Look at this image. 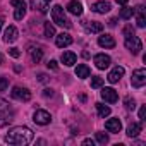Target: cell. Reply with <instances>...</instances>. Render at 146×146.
<instances>
[{"label":"cell","mask_w":146,"mask_h":146,"mask_svg":"<svg viewBox=\"0 0 146 146\" xmlns=\"http://www.w3.org/2000/svg\"><path fill=\"white\" fill-rule=\"evenodd\" d=\"M33 120H35L36 124H40V125H46V124H50L52 115H50L46 110H36L35 115H33Z\"/></svg>","instance_id":"cell-7"},{"label":"cell","mask_w":146,"mask_h":146,"mask_svg":"<svg viewBox=\"0 0 146 146\" xmlns=\"http://www.w3.org/2000/svg\"><path fill=\"white\" fill-rule=\"evenodd\" d=\"M26 16V5H23V7H16V12H14V17L17 19V21H21L23 17Z\"/></svg>","instance_id":"cell-25"},{"label":"cell","mask_w":146,"mask_h":146,"mask_svg":"<svg viewBox=\"0 0 146 146\" xmlns=\"http://www.w3.org/2000/svg\"><path fill=\"white\" fill-rule=\"evenodd\" d=\"M124 76V67H120V65H117V67H113L112 70H110V74H108V81L112 83V84H115V83H119L120 81V78Z\"/></svg>","instance_id":"cell-11"},{"label":"cell","mask_w":146,"mask_h":146,"mask_svg":"<svg viewBox=\"0 0 146 146\" xmlns=\"http://www.w3.org/2000/svg\"><path fill=\"white\" fill-rule=\"evenodd\" d=\"M9 55L14 57V58H17V57L21 55V52H19V48H11V50H9Z\"/></svg>","instance_id":"cell-36"},{"label":"cell","mask_w":146,"mask_h":146,"mask_svg":"<svg viewBox=\"0 0 146 146\" xmlns=\"http://www.w3.org/2000/svg\"><path fill=\"white\" fill-rule=\"evenodd\" d=\"M131 84H132V88H143L146 84V70L144 69H136L132 72Z\"/></svg>","instance_id":"cell-4"},{"label":"cell","mask_w":146,"mask_h":146,"mask_svg":"<svg viewBox=\"0 0 146 146\" xmlns=\"http://www.w3.org/2000/svg\"><path fill=\"white\" fill-rule=\"evenodd\" d=\"M108 24H110V26H115V24H117V19H115V17H113V19H110V23H108Z\"/></svg>","instance_id":"cell-40"},{"label":"cell","mask_w":146,"mask_h":146,"mask_svg":"<svg viewBox=\"0 0 146 146\" xmlns=\"http://www.w3.org/2000/svg\"><path fill=\"white\" fill-rule=\"evenodd\" d=\"M45 35L50 38V36H55V28H53V24H50V23H45Z\"/></svg>","instance_id":"cell-27"},{"label":"cell","mask_w":146,"mask_h":146,"mask_svg":"<svg viewBox=\"0 0 146 146\" xmlns=\"http://www.w3.org/2000/svg\"><path fill=\"white\" fill-rule=\"evenodd\" d=\"M33 5H35V9H38L40 12H46V2H43V4H36V2H33Z\"/></svg>","instance_id":"cell-32"},{"label":"cell","mask_w":146,"mask_h":146,"mask_svg":"<svg viewBox=\"0 0 146 146\" xmlns=\"http://www.w3.org/2000/svg\"><path fill=\"white\" fill-rule=\"evenodd\" d=\"M127 2H129V0H117V4H119V5H125Z\"/></svg>","instance_id":"cell-39"},{"label":"cell","mask_w":146,"mask_h":146,"mask_svg":"<svg viewBox=\"0 0 146 146\" xmlns=\"http://www.w3.org/2000/svg\"><path fill=\"white\" fill-rule=\"evenodd\" d=\"M102 98L105 102H108V103H115L119 100V95H117V91L113 88H103L102 90Z\"/></svg>","instance_id":"cell-10"},{"label":"cell","mask_w":146,"mask_h":146,"mask_svg":"<svg viewBox=\"0 0 146 146\" xmlns=\"http://www.w3.org/2000/svg\"><path fill=\"white\" fill-rule=\"evenodd\" d=\"M98 45L102 48H113L115 46V40L110 35H102V36H98Z\"/></svg>","instance_id":"cell-14"},{"label":"cell","mask_w":146,"mask_h":146,"mask_svg":"<svg viewBox=\"0 0 146 146\" xmlns=\"http://www.w3.org/2000/svg\"><path fill=\"white\" fill-rule=\"evenodd\" d=\"M11 5L12 7H23V5H26V2L24 0H11Z\"/></svg>","instance_id":"cell-34"},{"label":"cell","mask_w":146,"mask_h":146,"mask_svg":"<svg viewBox=\"0 0 146 146\" xmlns=\"http://www.w3.org/2000/svg\"><path fill=\"white\" fill-rule=\"evenodd\" d=\"M7 86H9V79H7V78H0V93L5 91Z\"/></svg>","instance_id":"cell-30"},{"label":"cell","mask_w":146,"mask_h":146,"mask_svg":"<svg viewBox=\"0 0 146 146\" xmlns=\"http://www.w3.org/2000/svg\"><path fill=\"white\" fill-rule=\"evenodd\" d=\"M41 57H43V50L41 48H35V50H31V58H33V62H40L41 60Z\"/></svg>","instance_id":"cell-24"},{"label":"cell","mask_w":146,"mask_h":146,"mask_svg":"<svg viewBox=\"0 0 146 146\" xmlns=\"http://www.w3.org/2000/svg\"><path fill=\"white\" fill-rule=\"evenodd\" d=\"M2 64H4V55L0 53V65H2Z\"/></svg>","instance_id":"cell-41"},{"label":"cell","mask_w":146,"mask_h":146,"mask_svg":"<svg viewBox=\"0 0 146 146\" xmlns=\"http://www.w3.org/2000/svg\"><path fill=\"white\" fill-rule=\"evenodd\" d=\"M83 144H84V146H95V141H93V139H84Z\"/></svg>","instance_id":"cell-37"},{"label":"cell","mask_w":146,"mask_h":146,"mask_svg":"<svg viewBox=\"0 0 146 146\" xmlns=\"http://www.w3.org/2000/svg\"><path fill=\"white\" fill-rule=\"evenodd\" d=\"M90 74H91V70H90V67H88L86 64H79V65L76 67V76H78V78L86 79V78H90Z\"/></svg>","instance_id":"cell-19"},{"label":"cell","mask_w":146,"mask_h":146,"mask_svg":"<svg viewBox=\"0 0 146 146\" xmlns=\"http://www.w3.org/2000/svg\"><path fill=\"white\" fill-rule=\"evenodd\" d=\"M52 21H53L55 24L62 26V28H70V26H72V23L67 19V16H65L62 5H55V7L52 9Z\"/></svg>","instance_id":"cell-3"},{"label":"cell","mask_w":146,"mask_h":146,"mask_svg":"<svg viewBox=\"0 0 146 146\" xmlns=\"http://www.w3.org/2000/svg\"><path fill=\"white\" fill-rule=\"evenodd\" d=\"M11 96L14 100H19V102H29L31 100V91L28 88H21V86H14L12 91H11Z\"/></svg>","instance_id":"cell-6"},{"label":"cell","mask_w":146,"mask_h":146,"mask_svg":"<svg viewBox=\"0 0 146 146\" xmlns=\"http://www.w3.org/2000/svg\"><path fill=\"white\" fill-rule=\"evenodd\" d=\"M14 119V110L9 105V102L0 98V127H5L7 124H11Z\"/></svg>","instance_id":"cell-2"},{"label":"cell","mask_w":146,"mask_h":146,"mask_svg":"<svg viewBox=\"0 0 146 146\" xmlns=\"http://www.w3.org/2000/svg\"><path fill=\"white\" fill-rule=\"evenodd\" d=\"M96 141H98L100 144H107V143H108V136H107L105 132H96Z\"/></svg>","instance_id":"cell-28"},{"label":"cell","mask_w":146,"mask_h":146,"mask_svg":"<svg viewBox=\"0 0 146 146\" xmlns=\"http://www.w3.org/2000/svg\"><path fill=\"white\" fill-rule=\"evenodd\" d=\"M17 36H19L17 28H16V26H9V28L5 29V33H4V41H5V43H14V41L17 40Z\"/></svg>","instance_id":"cell-12"},{"label":"cell","mask_w":146,"mask_h":146,"mask_svg":"<svg viewBox=\"0 0 146 146\" xmlns=\"http://www.w3.org/2000/svg\"><path fill=\"white\" fill-rule=\"evenodd\" d=\"M96 112H98V115L100 117H108L110 115V107H107V105H103V103H96Z\"/></svg>","instance_id":"cell-21"},{"label":"cell","mask_w":146,"mask_h":146,"mask_svg":"<svg viewBox=\"0 0 146 146\" xmlns=\"http://www.w3.org/2000/svg\"><path fill=\"white\" fill-rule=\"evenodd\" d=\"M139 132H141V124H139V122H132V124L127 125V132H125V134H127L129 137H136Z\"/></svg>","instance_id":"cell-20"},{"label":"cell","mask_w":146,"mask_h":146,"mask_svg":"<svg viewBox=\"0 0 146 146\" xmlns=\"http://www.w3.org/2000/svg\"><path fill=\"white\" fill-rule=\"evenodd\" d=\"M95 64H96V67L98 69H107V67H110V64H112V60H110V57L108 55H105V53H98V55H95Z\"/></svg>","instance_id":"cell-9"},{"label":"cell","mask_w":146,"mask_h":146,"mask_svg":"<svg viewBox=\"0 0 146 146\" xmlns=\"http://www.w3.org/2000/svg\"><path fill=\"white\" fill-rule=\"evenodd\" d=\"M45 2H46V4H48V2H52V0H45Z\"/></svg>","instance_id":"cell-43"},{"label":"cell","mask_w":146,"mask_h":146,"mask_svg":"<svg viewBox=\"0 0 146 146\" xmlns=\"http://www.w3.org/2000/svg\"><path fill=\"white\" fill-rule=\"evenodd\" d=\"M43 95H45V96H52V95H53V91H52V90H45V93H43Z\"/></svg>","instance_id":"cell-38"},{"label":"cell","mask_w":146,"mask_h":146,"mask_svg":"<svg viewBox=\"0 0 146 146\" xmlns=\"http://www.w3.org/2000/svg\"><path fill=\"white\" fill-rule=\"evenodd\" d=\"M2 24H4V21H2V19H0V29H2Z\"/></svg>","instance_id":"cell-42"},{"label":"cell","mask_w":146,"mask_h":146,"mask_svg":"<svg viewBox=\"0 0 146 146\" xmlns=\"http://www.w3.org/2000/svg\"><path fill=\"white\" fill-rule=\"evenodd\" d=\"M67 11H69L72 16H81V14H83V5L78 2V0H72V2L67 4Z\"/></svg>","instance_id":"cell-17"},{"label":"cell","mask_w":146,"mask_h":146,"mask_svg":"<svg viewBox=\"0 0 146 146\" xmlns=\"http://www.w3.org/2000/svg\"><path fill=\"white\" fill-rule=\"evenodd\" d=\"M119 16H120V19H131L132 17V7H122Z\"/></svg>","instance_id":"cell-22"},{"label":"cell","mask_w":146,"mask_h":146,"mask_svg":"<svg viewBox=\"0 0 146 146\" xmlns=\"http://www.w3.org/2000/svg\"><path fill=\"white\" fill-rule=\"evenodd\" d=\"M76 53L74 52H64L62 53V57H60V60H62V64L64 65H67V67H70V65H74L76 64Z\"/></svg>","instance_id":"cell-16"},{"label":"cell","mask_w":146,"mask_h":146,"mask_svg":"<svg viewBox=\"0 0 146 146\" xmlns=\"http://www.w3.org/2000/svg\"><path fill=\"white\" fill-rule=\"evenodd\" d=\"M105 129L108 131V132H120V129H122V124H120V120L119 119H108L107 122H105Z\"/></svg>","instance_id":"cell-15"},{"label":"cell","mask_w":146,"mask_h":146,"mask_svg":"<svg viewBox=\"0 0 146 146\" xmlns=\"http://www.w3.org/2000/svg\"><path fill=\"white\" fill-rule=\"evenodd\" d=\"M132 14H136V23L137 28H144L146 26V11L143 5H137L136 9H132Z\"/></svg>","instance_id":"cell-8"},{"label":"cell","mask_w":146,"mask_h":146,"mask_svg":"<svg viewBox=\"0 0 146 146\" xmlns=\"http://www.w3.org/2000/svg\"><path fill=\"white\" fill-rule=\"evenodd\" d=\"M88 29H90L91 33H102L103 24H102V23H96V21H91V24L88 26Z\"/></svg>","instance_id":"cell-23"},{"label":"cell","mask_w":146,"mask_h":146,"mask_svg":"<svg viewBox=\"0 0 146 146\" xmlns=\"http://www.w3.org/2000/svg\"><path fill=\"white\" fill-rule=\"evenodd\" d=\"M139 119H141V122L146 120V105H143V107L139 108Z\"/></svg>","instance_id":"cell-33"},{"label":"cell","mask_w":146,"mask_h":146,"mask_svg":"<svg viewBox=\"0 0 146 146\" xmlns=\"http://www.w3.org/2000/svg\"><path fill=\"white\" fill-rule=\"evenodd\" d=\"M46 67H48V69H52V70H57V69H58V64H57V60H48Z\"/></svg>","instance_id":"cell-35"},{"label":"cell","mask_w":146,"mask_h":146,"mask_svg":"<svg viewBox=\"0 0 146 146\" xmlns=\"http://www.w3.org/2000/svg\"><path fill=\"white\" fill-rule=\"evenodd\" d=\"M125 48L132 53V55H137L141 50H143V43H141V40L137 38V36H129V38H125Z\"/></svg>","instance_id":"cell-5"},{"label":"cell","mask_w":146,"mask_h":146,"mask_svg":"<svg viewBox=\"0 0 146 146\" xmlns=\"http://www.w3.org/2000/svg\"><path fill=\"white\" fill-rule=\"evenodd\" d=\"M55 43H57V46H58V48L69 46V45L72 43V36H70V35H67V33H60V35H57Z\"/></svg>","instance_id":"cell-13"},{"label":"cell","mask_w":146,"mask_h":146,"mask_svg":"<svg viewBox=\"0 0 146 146\" xmlns=\"http://www.w3.org/2000/svg\"><path fill=\"white\" fill-rule=\"evenodd\" d=\"M102 84H103V78H100V76L91 78V88H102Z\"/></svg>","instance_id":"cell-26"},{"label":"cell","mask_w":146,"mask_h":146,"mask_svg":"<svg viewBox=\"0 0 146 146\" xmlns=\"http://www.w3.org/2000/svg\"><path fill=\"white\" fill-rule=\"evenodd\" d=\"M124 102H125V107H127V110H134V108H136V102H134L131 96H127Z\"/></svg>","instance_id":"cell-29"},{"label":"cell","mask_w":146,"mask_h":146,"mask_svg":"<svg viewBox=\"0 0 146 146\" xmlns=\"http://www.w3.org/2000/svg\"><path fill=\"white\" fill-rule=\"evenodd\" d=\"M132 35H134V28H132L131 24H129V26H125V28H124V36H125V38H129V36H132Z\"/></svg>","instance_id":"cell-31"},{"label":"cell","mask_w":146,"mask_h":146,"mask_svg":"<svg viewBox=\"0 0 146 146\" xmlns=\"http://www.w3.org/2000/svg\"><path fill=\"white\" fill-rule=\"evenodd\" d=\"M33 131L26 125H17L12 127L7 134H5V143L7 144H14V146H24L29 144L33 141Z\"/></svg>","instance_id":"cell-1"},{"label":"cell","mask_w":146,"mask_h":146,"mask_svg":"<svg viewBox=\"0 0 146 146\" xmlns=\"http://www.w3.org/2000/svg\"><path fill=\"white\" fill-rule=\"evenodd\" d=\"M91 9H93L95 12H98V14H107V12L112 9V5H110L108 2H95V4L91 5Z\"/></svg>","instance_id":"cell-18"}]
</instances>
